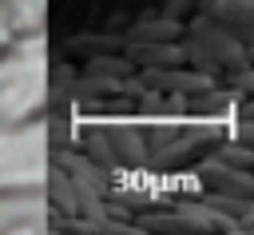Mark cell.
Returning <instances> with one entry per match:
<instances>
[{
    "label": "cell",
    "instance_id": "cell-11",
    "mask_svg": "<svg viewBox=\"0 0 254 235\" xmlns=\"http://www.w3.org/2000/svg\"><path fill=\"white\" fill-rule=\"evenodd\" d=\"M218 155H222L226 163H238V167H254V147H246V143H238V139H226V143L218 147Z\"/></svg>",
    "mask_w": 254,
    "mask_h": 235
},
{
    "label": "cell",
    "instance_id": "cell-4",
    "mask_svg": "<svg viewBox=\"0 0 254 235\" xmlns=\"http://www.w3.org/2000/svg\"><path fill=\"white\" fill-rule=\"evenodd\" d=\"M194 171H198V179L206 183V191L254 195V167H238V163H226L222 155H214V159H198Z\"/></svg>",
    "mask_w": 254,
    "mask_h": 235
},
{
    "label": "cell",
    "instance_id": "cell-1",
    "mask_svg": "<svg viewBox=\"0 0 254 235\" xmlns=\"http://www.w3.org/2000/svg\"><path fill=\"white\" fill-rule=\"evenodd\" d=\"M44 84H48V56L44 40L28 36L0 60V127L20 123L44 104Z\"/></svg>",
    "mask_w": 254,
    "mask_h": 235
},
{
    "label": "cell",
    "instance_id": "cell-8",
    "mask_svg": "<svg viewBox=\"0 0 254 235\" xmlns=\"http://www.w3.org/2000/svg\"><path fill=\"white\" fill-rule=\"evenodd\" d=\"M183 28L175 20H151V24H139L127 32V44H159V40H175Z\"/></svg>",
    "mask_w": 254,
    "mask_h": 235
},
{
    "label": "cell",
    "instance_id": "cell-3",
    "mask_svg": "<svg viewBox=\"0 0 254 235\" xmlns=\"http://www.w3.org/2000/svg\"><path fill=\"white\" fill-rule=\"evenodd\" d=\"M187 40H190L194 48H202V56H210L218 68H246V64H250L246 44L234 36V28L218 24L214 16H198V20H190Z\"/></svg>",
    "mask_w": 254,
    "mask_h": 235
},
{
    "label": "cell",
    "instance_id": "cell-13",
    "mask_svg": "<svg viewBox=\"0 0 254 235\" xmlns=\"http://www.w3.org/2000/svg\"><path fill=\"white\" fill-rule=\"evenodd\" d=\"M230 139L254 147V119H234V123H230Z\"/></svg>",
    "mask_w": 254,
    "mask_h": 235
},
{
    "label": "cell",
    "instance_id": "cell-14",
    "mask_svg": "<svg viewBox=\"0 0 254 235\" xmlns=\"http://www.w3.org/2000/svg\"><path fill=\"white\" fill-rule=\"evenodd\" d=\"M234 119H254V100H250V104H242V108L234 112Z\"/></svg>",
    "mask_w": 254,
    "mask_h": 235
},
{
    "label": "cell",
    "instance_id": "cell-2",
    "mask_svg": "<svg viewBox=\"0 0 254 235\" xmlns=\"http://www.w3.org/2000/svg\"><path fill=\"white\" fill-rule=\"evenodd\" d=\"M40 179H48L44 135L36 127H20V131H4L0 127V187L40 183Z\"/></svg>",
    "mask_w": 254,
    "mask_h": 235
},
{
    "label": "cell",
    "instance_id": "cell-12",
    "mask_svg": "<svg viewBox=\"0 0 254 235\" xmlns=\"http://www.w3.org/2000/svg\"><path fill=\"white\" fill-rule=\"evenodd\" d=\"M230 84H234L238 96H254V64H246V68H230Z\"/></svg>",
    "mask_w": 254,
    "mask_h": 235
},
{
    "label": "cell",
    "instance_id": "cell-10",
    "mask_svg": "<svg viewBox=\"0 0 254 235\" xmlns=\"http://www.w3.org/2000/svg\"><path fill=\"white\" fill-rule=\"evenodd\" d=\"M87 72L91 76H127L131 72V60H123V56H99V60L87 64Z\"/></svg>",
    "mask_w": 254,
    "mask_h": 235
},
{
    "label": "cell",
    "instance_id": "cell-9",
    "mask_svg": "<svg viewBox=\"0 0 254 235\" xmlns=\"http://www.w3.org/2000/svg\"><path fill=\"white\" fill-rule=\"evenodd\" d=\"M139 223H143L147 231H179V235H198V231H206V227H198L194 219H187V215H179V211H175V215H143ZM143 227H139V231H143Z\"/></svg>",
    "mask_w": 254,
    "mask_h": 235
},
{
    "label": "cell",
    "instance_id": "cell-7",
    "mask_svg": "<svg viewBox=\"0 0 254 235\" xmlns=\"http://www.w3.org/2000/svg\"><path fill=\"white\" fill-rule=\"evenodd\" d=\"M206 16L226 28H254V0H206Z\"/></svg>",
    "mask_w": 254,
    "mask_h": 235
},
{
    "label": "cell",
    "instance_id": "cell-6",
    "mask_svg": "<svg viewBox=\"0 0 254 235\" xmlns=\"http://www.w3.org/2000/svg\"><path fill=\"white\" fill-rule=\"evenodd\" d=\"M135 60H143L147 68H179L187 64V48L175 40H159V44H131Z\"/></svg>",
    "mask_w": 254,
    "mask_h": 235
},
{
    "label": "cell",
    "instance_id": "cell-5",
    "mask_svg": "<svg viewBox=\"0 0 254 235\" xmlns=\"http://www.w3.org/2000/svg\"><path fill=\"white\" fill-rule=\"evenodd\" d=\"M143 84L159 88V92H175V96H206L210 92L206 72H183V68H147Z\"/></svg>",
    "mask_w": 254,
    "mask_h": 235
}]
</instances>
